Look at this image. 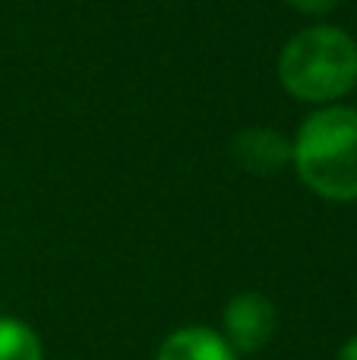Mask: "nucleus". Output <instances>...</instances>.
<instances>
[{
    "instance_id": "20e7f679",
    "label": "nucleus",
    "mask_w": 357,
    "mask_h": 360,
    "mask_svg": "<svg viewBox=\"0 0 357 360\" xmlns=\"http://www.w3.org/2000/svg\"><path fill=\"white\" fill-rule=\"evenodd\" d=\"M231 155L253 174H275L291 162V143L272 127H247L231 139Z\"/></svg>"
},
{
    "instance_id": "f03ea898",
    "label": "nucleus",
    "mask_w": 357,
    "mask_h": 360,
    "mask_svg": "<svg viewBox=\"0 0 357 360\" xmlns=\"http://www.w3.org/2000/svg\"><path fill=\"white\" fill-rule=\"evenodd\" d=\"M278 82L310 105L345 98L357 86V41L339 25H310L278 54Z\"/></svg>"
},
{
    "instance_id": "423d86ee",
    "label": "nucleus",
    "mask_w": 357,
    "mask_h": 360,
    "mask_svg": "<svg viewBox=\"0 0 357 360\" xmlns=\"http://www.w3.org/2000/svg\"><path fill=\"white\" fill-rule=\"evenodd\" d=\"M0 360H44L35 329L16 316H0Z\"/></svg>"
},
{
    "instance_id": "7ed1b4c3",
    "label": "nucleus",
    "mask_w": 357,
    "mask_h": 360,
    "mask_svg": "<svg viewBox=\"0 0 357 360\" xmlns=\"http://www.w3.org/2000/svg\"><path fill=\"white\" fill-rule=\"evenodd\" d=\"M275 323L278 313L272 307V300L257 291H247L228 300L225 316H221V335L234 351L250 354V351H259L269 342L272 332H275Z\"/></svg>"
},
{
    "instance_id": "f257e3e1",
    "label": "nucleus",
    "mask_w": 357,
    "mask_h": 360,
    "mask_svg": "<svg viewBox=\"0 0 357 360\" xmlns=\"http://www.w3.org/2000/svg\"><path fill=\"white\" fill-rule=\"evenodd\" d=\"M291 162L307 190L329 202L357 199V111L345 105L320 108L297 130Z\"/></svg>"
},
{
    "instance_id": "0eeeda50",
    "label": "nucleus",
    "mask_w": 357,
    "mask_h": 360,
    "mask_svg": "<svg viewBox=\"0 0 357 360\" xmlns=\"http://www.w3.org/2000/svg\"><path fill=\"white\" fill-rule=\"evenodd\" d=\"M285 4L297 13H307V16H326V13H332L335 6L342 4V0H285Z\"/></svg>"
},
{
    "instance_id": "39448f33",
    "label": "nucleus",
    "mask_w": 357,
    "mask_h": 360,
    "mask_svg": "<svg viewBox=\"0 0 357 360\" xmlns=\"http://www.w3.org/2000/svg\"><path fill=\"white\" fill-rule=\"evenodd\" d=\"M155 360H238L225 335L206 326H183L158 345Z\"/></svg>"
},
{
    "instance_id": "6e6552de",
    "label": "nucleus",
    "mask_w": 357,
    "mask_h": 360,
    "mask_svg": "<svg viewBox=\"0 0 357 360\" xmlns=\"http://www.w3.org/2000/svg\"><path fill=\"white\" fill-rule=\"evenodd\" d=\"M339 360H357V335L345 342V348L339 351Z\"/></svg>"
}]
</instances>
